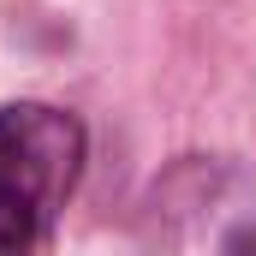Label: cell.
I'll use <instances>...</instances> for the list:
<instances>
[{
	"mask_svg": "<svg viewBox=\"0 0 256 256\" xmlns=\"http://www.w3.org/2000/svg\"><path fill=\"white\" fill-rule=\"evenodd\" d=\"M84 167V131L60 108H0V250L18 256L30 250Z\"/></svg>",
	"mask_w": 256,
	"mask_h": 256,
	"instance_id": "obj_1",
	"label": "cell"
}]
</instances>
